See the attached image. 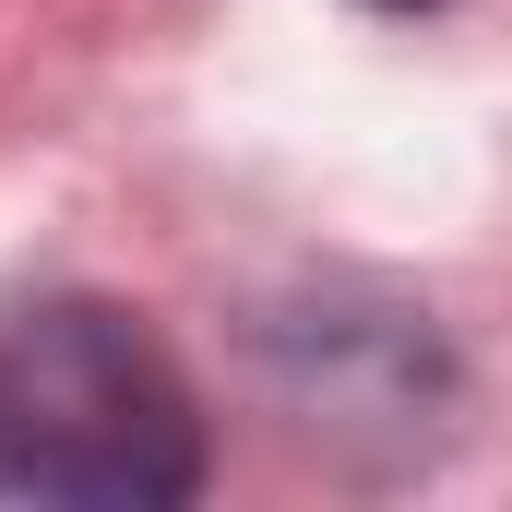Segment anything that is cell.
Segmentation results:
<instances>
[{"mask_svg":"<svg viewBox=\"0 0 512 512\" xmlns=\"http://www.w3.org/2000/svg\"><path fill=\"white\" fill-rule=\"evenodd\" d=\"M203 489V405L108 298L0 310V501L167 512Z\"/></svg>","mask_w":512,"mask_h":512,"instance_id":"1","label":"cell"},{"mask_svg":"<svg viewBox=\"0 0 512 512\" xmlns=\"http://www.w3.org/2000/svg\"><path fill=\"white\" fill-rule=\"evenodd\" d=\"M370 12H429V0H370Z\"/></svg>","mask_w":512,"mask_h":512,"instance_id":"2","label":"cell"}]
</instances>
